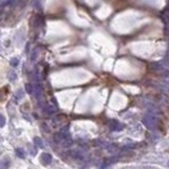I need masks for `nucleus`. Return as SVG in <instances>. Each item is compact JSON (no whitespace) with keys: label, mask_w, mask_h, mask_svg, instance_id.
I'll return each mask as SVG.
<instances>
[{"label":"nucleus","mask_w":169,"mask_h":169,"mask_svg":"<svg viewBox=\"0 0 169 169\" xmlns=\"http://www.w3.org/2000/svg\"><path fill=\"white\" fill-rule=\"evenodd\" d=\"M10 63H11L12 67H17V66L19 65V59L18 58H12L11 61H10Z\"/></svg>","instance_id":"obj_3"},{"label":"nucleus","mask_w":169,"mask_h":169,"mask_svg":"<svg viewBox=\"0 0 169 169\" xmlns=\"http://www.w3.org/2000/svg\"><path fill=\"white\" fill-rule=\"evenodd\" d=\"M5 125V117L0 114V127H3Z\"/></svg>","instance_id":"obj_7"},{"label":"nucleus","mask_w":169,"mask_h":169,"mask_svg":"<svg viewBox=\"0 0 169 169\" xmlns=\"http://www.w3.org/2000/svg\"><path fill=\"white\" fill-rule=\"evenodd\" d=\"M16 155H17L18 158H23L24 156H26V153H24V150L21 149V148H18V149H16Z\"/></svg>","instance_id":"obj_1"},{"label":"nucleus","mask_w":169,"mask_h":169,"mask_svg":"<svg viewBox=\"0 0 169 169\" xmlns=\"http://www.w3.org/2000/svg\"><path fill=\"white\" fill-rule=\"evenodd\" d=\"M17 78V74H16V72L14 71H11L9 73V80L10 81H14V80Z\"/></svg>","instance_id":"obj_2"},{"label":"nucleus","mask_w":169,"mask_h":169,"mask_svg":"<svg viewBox=\"0 0 169 169\" xmlns=\"http://www.w3.org/2000/svg\"><path fill=\"white\" fill-rule=\"evenodd\" d=\"M34 141H35V143H37V145H38V146H42V144H41L40 140H39L38 137H35Z\"/></svg>","instance_id":"obj_9"},{"label":"nucleus","mask_w":169,"mask_h":169,"mask_svg":"<svg viewBox=\"0 0 169 169\" xmlns=\"http://www.w3.org/2000/svg\"><path fill=\"white\" fill-rule=\"evenodd\" d=\"M22 96H23V91H22V90H18L17 94L15 95V100H16V102H18V100H19Z\"/></svg>","instance_id":"obj_4"},{"label":"nucleus","mask_w":169,"mask_h":169,"mask_svg":"<svg viewBox=\"0 0 169 169\" xmlns=\"http://www.w3.org/2000/svg\"><path fill=\"white\" fill-rule=\"evenodd\" d=\"M10 165V162H9V160H3L2 161V163L0 164V167H8Z\"/></svg>","instance_id":"obj_8"},{"label":"nucleus","mask_w":169,"mask_h":169,"mask_svg":"<svg viewBox=\"0 0 169 169\" xmlns=\"http://www.w3.org/2000/svg\"><path fill=\"white\" fill-rule=\"evenodd\" d=\"M24 88H26V91L28 92L29 94H32V92H33V88H32V86H31L30 84H26V86H24Z\"/></svg>","instance_id":"obj_5"},{"label":"nucleus","mask_w":169,"mask_h":169,"mask_svg":"<svg viewBox=\"0 0 169 169\" xmlns=\"http://www.w3.org/2000/svg\"><path fill=\"white\" fill-rule=\"evenodd\" d=\"M41 158L44 161H46V162H50L51 161V156L49 155V154H47V153H44L42 155H41Z\"/></svg>","instance_id":"obj_6"}]
</instances>
